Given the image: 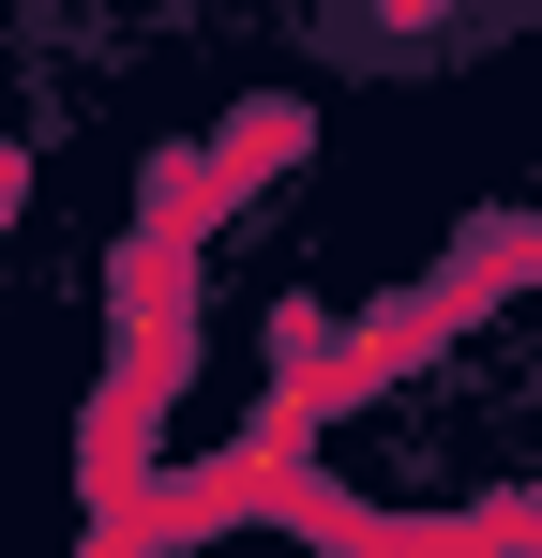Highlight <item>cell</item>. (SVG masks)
Here are the masks:
<instances>
[{
  "label": "cell",
  "instance_id": "1",
  "mask_svg": "<svg viewBox=\"0 0 542 558\" xmlns=\"http://www.w3.org/2000/svg\"><path fill=\"white\" fill-rule=\"evenodd\" d=\"M271 151H301V106H257V121H242V136H226V182H257Z\"/></svg>",
  "mask_w": 542,
  "mask_h": 558
},
{
  "label": "cell",
  "instance_id": "2",
  "mask_svg": "<svg viewBox=\"0 0 542 558\" xmlns=\"http://www.w3.org/2000/svg\"><path fill=\"white\" fill-rule=\"evenodd\" d=\"M361 15H377V31H438L452 0H361Z\"/></svg>",
  "mask_w": 542,
  "mask_h": 558
}]
</instances>
